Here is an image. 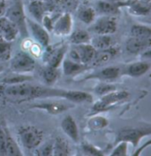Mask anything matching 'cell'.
Segmentation results:
<instances>
[{
	"mask_svg": "<svg viewBox=\"0 0 151 156\" xmlns=\"http://www.w3.org/2000/svg\"><path fill=\"white\" fill-rule=\"evenodd\" d=\"M11 42L0 40V60H8L11 56Z\"/></svg>",
	"mask_w": 151,
	"mask_h": 156,
	"instance_id": "obj_33",
	"label": "cell"
},
{
	"mask_svg": "<svg viewBox=\"0 0 151 156\" xmlns=\"http://www.w3.org/2000/svg\"><path fill=\"white\" fill-rule=\"evenodd\" d=\"M0 1H7V0H0Z\"/></svg>",
	"mask_w": 151,
	"mask_h": 156,
	"instance_id": "obj_44",
	"label": "cell"
},
{
	"mask_svg": "<svg viewBox=\"0 0 151 156\" xmlns=\"http://www.w3.org/2000/svg\"><path fill=\"white\" fill-rule=\"evenodd\" d=\"M96 12L95 9L90 6H84L79 10L78 18L85 24H91L95 20Z\"/></svg>",
	"mask_w": 151,
	"mask_h": 156,
	"instance_id": "obj_31",
	"label": "cell"
},
{
	"mask_svg": "<svg viewBox=\"0 0 151 156\" xmlns=\"http://www.w3.org/2000/svg\"><path fill=\"white\" fill-rule=\"evenodd\" d=\"M42 1H47V0H42Z\"/></svg>",
	"mask_w": 151,
	"mask_h": 156,
	"instance_id": "obj_45",
	"label": "cell"
},
{
	"mask_svg": "<svg viewBox=\"0 0 151 156\" xmlns=\"http://www.w3.org/2000/svg\"><path fill=\"white\" fill-rule=\"evenodd\" d=\"M65 89L35 86L27 82L0 86V94L9 101L21 102L33 99L60 97L63 98Z\"/></svg>",
	"mask_w": 151,
	"mask_h": 156,
	"instance_id": "obj_1",
	"label": "cell"
},
{
	"mask_svg": "<svg viewBox=\"0 0 151 156\" xmlns=\"http://www.w3.org/2000/svg\"><path fill=\"white\" fill-rule=\"evenodd\" d=\"M0 40H1V39H0Z\"/></svg>",
	"mask_w": 151,
	"mask_h": 156,
	"instance_id": "obj_46",
	"label": "cell"
},
{
	"mask_svg": "<svg viewBox=\"0 0 151 156\" xmlns=\"http://www.w3.org/2000/svg\"><path fill=\"white\" fill-rule=\"evenodd\" d=\"M63 99L72 102H91L93 96L87 92L79 90H65Z\"/></svg>",
	"mask_w": 151,
	"mask_h": 156,
	"instance_id": "obj_20",
	"label": "cell"
},
{
	"mask_svg": "<svg viewBox=\"0 0 151 156\" xmlns=\"http://www.w3.org/2000/svg\"><path fill=\"white\" fill-rule=\"evenodd\" d=\"M67 53V46L65 44L55 46L50 49L45 54L44 60L47 63V66L58 68L63 62L64 58Z\"/></svg>",
	"mask_w": 151,
	"mask_h": 156,
	"instance_id": "obj_9",
	"label": "cell"
},
{
	"mask_svg": "<svg viewBox=\"0 0 151 156\" xmlns=\"http://www.w3.org/2000/svg\"><path fill=\"white\" fill-rule=\"evenodd\" d=\"M117 53V49H114L113 47L102 50H96L91 63L94 66H100L102 64H105L114 58Z\"/></svg>",
	"mask_w": 151,
	"mask_h": 156,
	"instance_id": "obj_21",
	"label": "cell"
},
{
	"mask_svg": "<svg viewBox=\"0 0 151 156\" xmlns=\"http://www.w3.org/2000/svg\"><path fill=\"white\" fill-rule=\"evenodd\" d=\"M74 47L78 53V56L80 58L81 64L87 66L88 64H90L92 62L96 50L95 49V48L90 43L74 45Z\"/></svg>",
	"mask_w": 151,
	"mask_h": 156,
	"instance_id": "obj_16",
	"label": "cell"
},
{
	"mask_svg": "<svg viewBox=\"0 0 151 156\" xmlns=\"http://www.w3.org/2000/svg\"><path fill=\"white\" fill-rule=\"evenodd\" d=\"M88 124L91 130L98 131V130H102V129L105 128L108 125V121L103 116L96 115V116H94L92 118H90Z\"/></svg>",
	"mask_w": 151,
	"mask_h": 156,
	"instance_id": "obj_32",
	"label": "cell"
},
{
	"mask_svg": "<svg viewBox=\"0 0 151 156\" xmlns=\"http://www.w3.org/2000/svg\"><path fill=\"white\" fill-rule=\"evenodd\" d=\"M127 96H128V93L126 91L114 90L110 92L108 94L101 96V98L94 104L93 110L95 112L106 110L115 103H117L118 101L127 98Z\"/></svg>",
	"mask_w": 151,
	"mask_h": 156,
	"instance_id": "obj_6",
	"label": "cell"
},
{
	"mask_svg": "<svg viewBox=\"0 0 151 156\" xmlns=\"http://www.w3.org/2000/svg\"><path fill=\"white\" fill-rule=\"evenodd\" d=\"M151 134L150 127L145 128H126L122 129L117 133L116 141H126L127 143H131L134 147H136L140 142V140L146 136H149Z\"/></svg>",
	"mask_w": 151,
	"mask_h": 156,
	"instance_id": "obj_4",
	"label": "cell"
},
{
	"mask_svg": "<svg viewBox=\"0 0 151 156\" xmlns=\"http://www.w3.org/2000/svg\"><path fill=\"white\" fill-rule=\"evenodd\" d=\"M119 6L117 3L108 2L104 0H97L95 3V11L102 15H116L119 13Z\"/></svg>",
	"mask_w": 151,
	"mask_h": 156,
	"instance_id": "obj_18",
	"label": "cell"
},
{
	"mask_svg": "<svg viewBox=\"0 0 151 156\" xmlns=\"http://www.w3.org/2000/svg\"><path fill=\"white\" fill-rule=\"evenodd\" d=\"M86 69H87L86 65L76 63L68 58L63 61V71H64V73L67 76L80 73Z\"/></svg>",
	"mask_w": 151,
	"mask_h": 156,
	"instance_id": "obj_24",
	"label": "cell"
},
{
	"mask_svg": "<svg viewBox=\"0 0 151 156\" xmlns=\"http://www.w3.org/2000/svg\"><path fill=\"white\" fill-rule=\"evenodd\" d=\"M149 145H150V141H148V142H147V143H146V144H145V145L143 146L142 147V149H140V150H137V151H135V152H134V155H136V154H137V155H139V154H140L142 153V151L143 147H149Z\"/></svg>",
	"mask_w": 151,
	"mask_h": 156,
	"instance_id": "obj_41",
	"label": "cell"
},
{
	"mask_svg": "<svg viewBox=\"0 0 151 156\" xmlns=\"http://www.w3.org/2000/svg\"><path fill=\"white\" fill-rule=\"evenodd\" d=\"M127 146L128 143L126 141H119L117 142L116 147L113 149L110 155L112 156H126L127 155Z\"/></svg>",
	"mask_w": 151,
	"mask_h": 156,
	"instance_id": "obj_36",
	"label": "cell"
},
{
	"mask_svg": "<svg viewBox=\"0 0 151 156\" xmlns=\"http://www.w3.org/2000/svg\"><path fill=\"white\" fill-rule=\"evenodd\" d=\"M117 5L119 7H126L129 12L135 16H146L150 13V5L142 0H121Z\"/></svg>",
	"mask_w": 151,
	"mask_h": 156,
	"instance_id": "obj_8",
	"label": "cell"
},
{
	"mask_svg": "<svg viewBox=\"0 0 151 156\" xmlns=\"http://www.w3.org/2000/svg\"><path fill=\"white\" fill-rule=\"evenodd\" d=\"M53 144L47 143L41 147L37 148L35 151V154L37 155H52Z\"/></svg>",
	"mask_w": 151,
	"mask_h": 156,
	"instance_id": "obj_37",
	"label": "cell"
},
{
	"mask_svg": "<svg viewBox=\"0 0 151 156\" xmlns=\"http://www.w3.org/2000/svg\"><path fill=\"white\" fill-rule=\"evenodd\" d=\"M150 39H142L131 36L126 43V48L128 52L133 54H138L143 52L145 49L150 48Z\"/></svg>",
	"mask_w": 151,
	"mask_h": 156,
	"instance_id": "obj_15",
	"label": "cell"
},
{
	"mask_svg": "<svg viewBox=\"0 0 151 156\" xmlns=\"http://www.w3.org/2000/svg\"><path fill=\"white\" fill-rule=\"evenodd\" d=\"M45 2L46 1L42 0H32L28 5L29 12L38 23H42V19L46 13L47 5Z\"/></svg>",
	"mask_w": 151,
	"mask_h": 156,
	"instance_id": "obj_19",
	"label": "cell"
},
{
	"mask_svg": "<svg viewBox=\"0 0 151 156\" xmlns=\"http://www.w3.org/2000/svg\"><path fill=\"white\" fill-rule=\"evenodd\" d=\"M5 138V130L0 128V155H6Z\"/></svg>",
	"mask_w": 151,
	"mask_h": 156,
	"instance_id": "obj_38",
	"label": "cell"
},
{
	"mask_svg": "<svg viewBox=\"0 0 151 156\" xmlns=\"http://www.w3.org/2000/svg\"><path fill=\"white\" fill-rule=\"evenodd\" d=\"M42 23L43 24V27L46 29V30H49V31H52V28H53V22H52V20L50 19V16L48 15H44L43 19L42 20Z\"/></svg>",
	"mask_w": 151,
	"mask_h": 156,
	"instance_id": "obj_39",
	"label": "cell"
},
{
	"mask_svg": "<svg viewBox=\"0 0 151 156\" xmlns=\"http://www.w3.org/2000/svg\"><path fill=\"white\" fill-rule=\"evenodd\" d=\"M61 128L63 132H65L71 140H74V142L79 141L78 126L76 124L75 120L71 115H67L63 119V121L61 122Z\"/></svg>",
	"mask_w": 151,
	"mask_h": 156,
	"instance_id": "obj_17",
	"label": "cell"
},
{
	"mask_svg": "<svg viewBox=\"0 0 151 156\" xmlns=\"http://www.w3.org/2000/svg\"><path fill=\"white\" fill-rule=\"evenodd\" d=\"M74 106L70 103L59 102V101H51V102H42L34 104L31 106L32 108H38L44 110L45 112L49 113L50 115H59L63 112H66L68 109Z\"/></svg>",
	"mask_w": 151,
	"mask_h": 156,
	"instance_id": "obj_10",
	"label": "cell"
},
{
	"mask_svg": "<svg viewBox=\"0 0 151 156\" xmlns=\"http://www.w3.org/2000/svg\"><path fill=\"white\" fill-rule=\"evenodd\" d=\"M19 30L13 23H12L7 18H0V39L7 41H13L15 40Z\"/></svg>",
	"mask_w": 151,
	"mask_h": 156,
	"instance_id": "obj_12",
	"label": "cell"
},
{
	"mask_svg": "<svg viewBox=\"0 0 151 156\" xmlns=\"http://www.w3.org/2000/svg\"><path fill=\"white\" fill-rule=\"evenodd\" d=\"M2 71H3V67H2V66H0V73H1Z\"/></svg>",
	"mask_w": 151,
	"mask_h": 156,
	"instance_id": "obj_43",
	"label": "cell"
},
{
	"mask_svg": "<svg viewBox=\"0 0 151 156\" xmlns=\"http://www.w3.org/2000/svg\"><path fill=\"white\" fill-rule=\"evenodd\" d=\"M91 37L89 34L85 30H76L70 35V42L74 45L89 43Z\"/></svg>",
	"mask_w": 151,
	"mask_h": 156,
	"instance_id": "obj_30",
	"label": "cell"
},
{
	"mask_svg": "<svg viewBox=\"0 0 151 156\" xmlns=\"http://www.w3.org/2000/svg\"><path fill=\"white\" fill-rule=\"evenodd\" d=\"M27 29L29 28L33 36L35 38V40L38 41L41 45L47 47L50 42V36L48 31L40 25L38 22H35L30 20H27Z\"/></svg>",
	"mask_w": 151,
	"mask_h": 156,
	"instance_id": "obj_11",
	"label": "cell"
},
{
	"mask_svg": "<svg viewBox=\"0 0 151 156\" xmlns=\"http://www.w3.org/2000/svg\"><path fill=\"white\" fill-rule=\"evenodd\" d=\"M73 27L72 16L69 13H64L53 23L52 31L59 35L64 36L71 33Z\"/></svg>",
	"mask_w": 151,
	"mask_h": 156,
	"instance_id": "obj_14",
	"label": "cell"
},
{
	"mask_svg": "<svg viewBox=\"0 0 151 156\" xmlns=\"http://www.w3.org/2000/svg\"><path fill=\"white\" fill-rule=\"evenodd\" d=\"M91 31L96 34H112L117 31V20L110 15H102L93 21Z\"/></svg>",
	"mask_w": 151,
	"mask_h": 156,
	"instance_id": "obj_7",
	"label": "cell"
},
{
	"mask_svg": "<svg viewBox=\"0 0 151 156\" xmlns=\"http://www.w3.org/2000/svg\"><path fill=\"white\" fill-rule=\"evenodd\" d=\"M130 34L133 37L142 38V39H150L151 28L149 26L145 25H134L132 27Z\"/></svg>",
	"mask_w": 151,
	"mask_h": 156,
	"instance_id": "obj_26",
	"label": "cell"
},
{
	"mask_svg": "<svg viewBox=\"0 0 151 156\" xmlns=\"http://www.w3.org/2000/svg\"><path fill=\"white\" fill-rule=\"evenodd\" d=\"M81 148H82V151H83L84 154H88V155L100 156L103 154L101 150H99L98 148L94 147L93 145L88 143V142H84L83 144L81 145Z\"/></svg>",
	"mask_w": 151,
	"mask_h": 156,
	"instance_id": "obj_35",
	"label": "cell"
},
{
	"mask_svg": "<svg viewBox=\"0 0 151 156\" xmlns=\"http://www.w3.org/2000/svg\"><path fill=\"white\" fill-rule=\"evenodd\" d=\"M120 74V69L116 66H109L102 68L100 71L89 74L86 80H99L102 81H110L116 80Z\"/></svg>",
	"mask_w": 151,
	"mask_h": 156,
	"instance_id": "obj_13",
	"label": "cell"
},
{
	"mask_svg": "<svg viewBox=\"0 0 151 156\" xmlns=\"http://www.w3.org/2000/svg\"><path fill=\"white\" fill-rule=\"evenodd\" d=\"M30 80H33V77L24 73H13V74H11L9 76H6L5 78H4L1 80V83H3L4 85H13V84H19V83L28 82Z\"/></svg>",
	"mask_w": 151,
	"mask_h": 156,
	"instance_id": "obj_25",
	"label": "cell"
},
{
	"mask_svg": "<svg viewBox=\"0 0 151 156\" xmlns=\"http://www.w3.org/2000/svg\"><path fill=\"white\" fill-rule=\"evenodd\" d=\"M42 79L47 85H52L58 80L59 77V73L58 68L47 66L42 70Z\"/></svg>",
	"mask_w": 151,
	"mask_h": 156,
	"instance_id": "obj_29",
	"label": "cell"
},
{
	"mask_svg": "<svg viewBox=\"0 0 151 156\" xmlns=\"http://www.w3.org/2000/svg\"><path fill=\"white\" fill-rule=\"evenodd\" d=\"M150 69V65L148 62H137L126 66L125 73L131 77H141L146 74Z\"/></svg>",
	"mask_w": 151,
	"mask_h": 156,
	"instance_id": "obj_22",
	"label": "cell"
},
{
	"mask_svg": "<svg viewBox=\"0 0 151 156\" xmlns=\"http://www.w3.org/2000/svg\"><path fill=\"white\" fill-rule=\"evenodd\" d=\"M35 67L34 58L26 52H19L13 58L10 63V68L13 73H27L33 72Z\"/></svg>",
	"mask_w": 151,
	"mask_h": 156,
	"instance_id": "obj_5",
	"label": "cell"
},
{
	"mask_svg": "<svg viewBox=\"0 0 151 156\" xmlns=\"http://www.w3.org/2000/svg\"><path fill=\"white\" fill-rule=\"evenodd\" d=\"M70 154V149L66 140L61 138H58L53 143L52 155L65 156Z\"/></svg>",
	"mask_w": 151,
	"mask_h": 156,
	"instance_id": "obj_28",
	"label": "cell"
},
{
	"mask_svg": "<svg viewBox=\"0 0 151 156\" xmlns=\"http://www.w3.org/2000/svg\"><path fill=\"white\" fill-rule=\"evenodd\" d=\"M18 133L22 146L29 150L38 147L43 139L42 131L32 125H24L20 127Z\"/></svg>",
	"mask_w": 151,
	"mask_h": 156,
	"instance_id": "obj_3",
	"label": "cell"
},
{
	"mask_svg": "<svg viewBox=\"0 0 151 156\" xmlns=\"http://www.w3.org/2000/svg\"><path fill=\"white\" fill-rule=\"evenodd\" d=\"M90 41V44L95 50L109 49L113 45V40L110 34H97L95 38L91 39Z\"/></svg>",
	"mask_w": 151,
	"mask_h": 156,
	"instance_id": "obj_23",
	"label": "cell"
},
{
	"mask_svg": "<svg viewBox=\"0 0 151 156\" xmlns=\"http://www.w3.org/2000/svg\"><path fill=\"white\" fill-rule=\"evenodd\" d=\"M6 3V10L5 17L17 27L19 34L22 36L28 35V29L27 27V19L24 12V5L22 0H9Z\"/></svg>",
	"mask_w": 151,
	"mask_h": 156,
	"instance_id": "obj_2",
	"label": "cell"
},
{
	"mask_svg": "<svg viewBox=\"0 0 151 156\" xmlns=\"http://www.w3.org/2000/svg\"><path fill=\"white\" fill-rule=\"evenodd\" d=\"M6 10V1H0V18L4 17Z\"/></svg>",
	"mask_w": 151,
	"mask_h": 156,
	"instance_id": "obj_40",
	"label": "cell"
},
{
	"mask_svg": "<svg viewBox=\"0 0 151 156\" xmlns=\"http://www.w3.org/2000/svg\"><path fill=\"white\" fill-rule=\"evenodd\" d=\"M117 90V87L112 85V84H109V83L102 82L99 85H97L95 88V93L98 95H104L106 94H108L110 92H112V91Z\"/></svg>",
	"mask_w": 151,
	"mask_h": 156,
	"instance_id": "obj_34",
	"label": "cell"
},
{
	"mask_svg": "<svg viewBox=\"0 0 151 156\" xmlns=\"http://www.w3.org/2000/svg\"><path fill=\"white\" fill-rule=\"evenodd\" d=\"M104 1H108V2H112V3H118L121 0H104Z\"/></svg>",
	"mask_w": 151,
	"mask_h": 156,
	"instance_id": "obj_42",
	"label": "cell"
},
{
	"mask_svg": "<svg viewBox=\"0 0 151 156\" xmlns=\"http://www.w3.org/2000/svg\"><path fill=\"white\" fill-rule=\"evenodd\" d=\"M5 148H6V155H22V152L19 147L18 144L14 139L10 135L7 131H5Z\"/></svg>",
	"mask_w": 151,
	"mask_h": 156,
	"instance_id": "obj_27",
	"label": "cell"
}]
</instances>
